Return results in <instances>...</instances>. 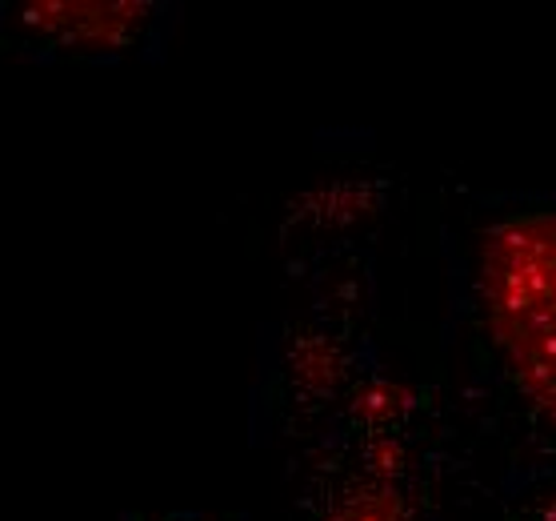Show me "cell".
<instances>
[{
  "label": "cell",
  "mask_w": 556,
  "mask_h": 521,
  "mask_svg": "<svg viewBox=\"0 0 556 521\" xmlns=\"http://www.w3.org/2000/svg\"><path fill=\"white\" fill-rule=\"evenodd\" d=\"M481 297L513 377L556 418V209L508 216L484 237Z\"/></svg>",
  "instance_id": "obj_1"
},
{
  "label": "cell",
  "mask_w": 556,
  "mask_h": 521,
  "mask_svg": "<svg viewBox=\"0 0 556 521\" xmlns=\"http://www.w3.org/2000/svg\"><path fill=\"white\" fill-rule=\"evenodd\" d=\"M149 13V4H33L16 21L45 37L61 33L73 49H125Z\"/></svg>",
  "instance_id": "obj_2"
}]
</instances>
